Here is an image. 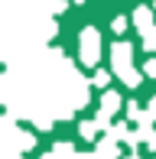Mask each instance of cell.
Here are the masks:
<instances>
[{
	"mask_svg": "<svg viewBox=\"0 0 156 159\" xmlns=\"http://www.w3.org/2000/svg\"><path fill=\"white\" fill-rule=\"evenodd\" d=\"M75 3H85V0H75Z\"/></svg>",
	"mask_w": 156,
	"mask_h": 159,
	"instance_id": "17",
	"label": "cell"
},
{
	"mask_svg": "<svg viewBox=\"0 0 156 159\" xmlns=\"http://www.w3.org/2000/svg\"><path fill=\"white\" fill-rule=\"evenodd\" d=\"M111 68H114V75L133 68V46L130 42H114L111 46Z\"/></svg>",
	"mask_w": 156,
	"mask_h": 159,
	"instance_id": "3",
	"label": "cell"
},
{
	"mask_svg": "<svg viewBox=\"0 0 156 159\" xmlns=\"http://www.w3.org/2000/svg\"><path fill=\"white\" fill-rule=\"evenodd\" d=\"M140 114H143V111H140V104H137V101H130V104H127V117L137 124V120H140Z\"/></svg>",
	"mask_w": 156,
	"mask_h": 159,
	"instance_id": "12",
	"label": "cell"
},
{
	"mask_svg": "<svg viewBox=\"0 0 156 159\" xmlns=\"http://www.w3.org/2000/svg\"><path fill=\"white\" fill-rule=\"evenodd\" d=\"M120 107H124V98L117 94V91H104L101 94V104H98V124H101V130L104 133H108L111 130V124H114V114L120 111Z\"/></svg>",
	"mask_w": 156,
	"mask_h": 159,
	"instance_id": "2",
	"label": "cell"
},
{
	"mask_svg": "<svg viewBox=\"0 0 156 159\" xmlns=\"http://www.w3.org/2000/svg\"><path fill=\"white\" fill-rule=\"evenodd\" d=\"M117 78H120V81H124V84H127V88H130V91H133V88H140V81H143L146 75H140L137 68H127V71H120Z\"/></svg>",
	"mask_w": 156,
	"mask_h": 159,
	"instance_id": "9",
	"label": "cell"
},
{
	"mask_svg": "<svg viewBox=\"0 0 156 159\" xmlns=\"http://www.w3.org/2000/svg\"><path fill=\"white\" fill-rule=\"evenodd\" d=\"M104 136H111V140H117V143H127L133 136V130H130V124H124V120H117V124H111V130Z\"/></svg>",
	"mask_w": 156,
	"mask_h": 159,
	"instance_id": "7",
	"label": "cell"
},
{
	"mask_svg": "<svg viewBox=\"0 0 156 159\" xmlns=\"http://www.w3.org/2000/svg\"><path fill=\"white\" fill-rule=\"evenodd\" d=\"M143 75H146V78H153V81H156V59H150V62L143 65Z\"/></svg>",
	"mask_w": 156,
	"mask_h": 159,
	"instance_id": "14",
	"label": "cell"
},
{
	"mask_svg": "<svg viewBox=\"0 0 156 159\" xmlns=\"http://www.w3.org/2000/svg\"><path fill=\"white\" fill-rule=\"evenodd\" d=\"M130 23L140 30V36L156 33V16H153V10H150V7H137V10H133V16H130Z\"/></svg>",
	"mask_w": 156,
	"mask_h": 159,
	"instance_id": "4",
	"label": "cell"
},
{
	"mask_svg": "<svg viewBox=\"0 0 156 159\" xmlns=\"http://www.w3.org/2000/svg\"><path fill=\"white\" fill-rule=\"evenodd\" d=\"M143 49H146V52H156V33L143 36Z\"/></svg>",
	"mask_w": 156,
	"mask_h": 159,
	"instance_id": "13",
	"label": "cell"
},
{
	"mask_svg": "<svg viewBox=\"0 0 156 159\" xmlns=\"http://www.w3.org/2000/svg\"><path fill=\"white\" fill-rule=\"evenodd\" d=\"M124 159H140V153H130V156H124Z\"/></svg>",
	"mask_w": 156,
	"mask_h": 159,
	"instance_id": "16",
	"label": "cell"
},
{
	"mask_svg": "<svg viewBox=\"0 0 156 159\" xmlns=\"http://www.w3.org/2000/svg\"><path fill=\"white\" fill-rule=\"evenodd\" d=\"M153 10H156V3H153Z\"/></svg>",
	"mask_w": 156,
	"mask_h": 159,
	"instance_id": "18",
	"label": "cell"
},
{
	"mask_svg": "<svg viewBox=\"0 0 156 159\" xmlns=\"http://www.w3.org/2000/svg\"><path fill=\"white\" fill-rule=\"evenodd\" d=\"M94 156H98V159H120V143L111 140V136H104V140H98Z\"/></svg>",
	"mask_w": 156,
	"mask_h": 159,
	"instance_id": "5",
	"label": "cell"
},
{
	"mask_svg": "<svg viewBox=\"0 0 156 159\" xmlns=\"http://www.w3.org/2000/svg\"><path fill=\"white\" fill-rule=\"evenodd\" d=\"M75 156H78V153H75L72 143H55V146H52V149H46L39 159H75Z\"/></svg>",
	"mask_w": 156,
	"mask_h": 159,
	"instance_id": "6",
	"label": "cell"
},
{
	"mask_svg": "<svg viewBox=\"0 0 156 159\" xmlns=\"http://www.w3.org/2000/svg\"><path fill=\"white\" fill-rule=\"evenodd\" d=\"M91 84H94V88H101V91H108V84H111V71L98 68V71H94V78H91Z\"/></svg>",
	"mask_w": 156,
	"mask_h": 159,
	"instance_id": "10",
	"label": "cell"
},
{
	"mask_svg": "<svg viewBox=\"0 0 156 159\" xmlns=\"http://www.w3.org/2000/svg\"><path fill=\"white\" fill-rule=\"evenodd\" d=\"M146 146H150V149H153V153H156V133L150 136V140H146Z\"/></svg>",
	"mask_w": 156,
	"mask_h": 159,
	"instance_id": "15",
	"label": "cell"
},
{
	"mask_svg": "<svg viewBox=\"0 0 156 159\" xmlns=\"http://www.w3.org/2000/svg\"><path fill=\"white\" fill-rule=\"evenodd\" d=\"M78 133H81V140H98L101 124H98V120H81V124H78Z\"/></svg>",
	"mask_w": 156,
	"mask_h": 159,
	"instance_id": "8",
	"label": "cell"
},
{
	"mask_svg": "<svg viewBox=\"0 0 156 159\" xmlns=\"http://www.w3.org/2000/svg\"><path fill=\"white\" fill-rule=\"evenodd\" d=\"M78 62L88 65V68H94L101 62V33L94 26H85L78 33Z\"/></svg>",
	"mask_w": 156,
	"mask_h": 159,
	"instance_id": "1",
	"label": "cell"
},
{
	"mask_svg": "<svg viewBox=\"0 0 156 159\" xmlns=\"http://www.w3.org/2000/svg\"><path fill=\"white\" fill-rule=\"evenodd\" d=\"M127 26H130L127 16H114V20H111V30H114V33H127Z\"/></svg>",
	"mask_w": 156,
	"mask_h": 159,
	"instance_id": "11",
	"label": "cell"
}]
</instances>
